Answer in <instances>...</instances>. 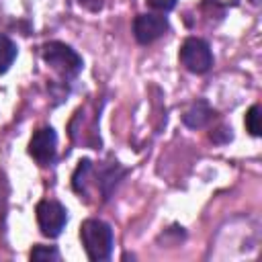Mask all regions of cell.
Wrapping results in <instances>:
<instances>
[{
	"instance_id": "cell-4",
	"label": "cell",
	"mask_w": 262,
	"mask_h": 262,
	"mask_svg": "<svg viewBox=\"0 0 262 262\" xmlns=\"http://www.w3.org/2000/svg\"><path fill=\"white\" fill-rule=\"evenodd\" d=\"M178 59L192 74H205L213 66L211 47L207 41H203L199 37L184 39V43L180 45V51H178Z\"/></svg>"
},
{
	"instance_id": "cell-13",
	"label": "cell",
	"mask_w": 262,
	"mask_h": 262,
	"mask_svg": "<svg viewBox=\"0 0 262 262\" xmlns=\"http://www.w3.org/2000/svg\"><path fill=\"white\" fill-rule=\"evenodd\" d=\"M86 10H90V12H98L100 8H102V2L104 0H78Z\"/></svg>"
},
{
	"instance_id": "cell-6",
	"label": "cell",
	"mask_w": 262,
	"mask_h": 262,
	"mask_svg": "<svg viewBox=\"0 0 262 262\" xmlns=\"http://www.w3.org/2000/svg\"><path fill=\"white\" fill-rule=\"evenodd\" d=\"M55 151H57V135L51 127H41L33 133L31 141H29V154L31 158L41 164V166H49L55 160Z\"/></svg>"
},
{
	"instance_id": "cell-11",
	"label": "cell",
	"mask_w": 262,
	"mask_h": 262,
	"mask_svg": "<svg viewBox=\"0 0 262 262\" xmlns=\"http://www.w3.org/2000/svg\"><path fill=\"white\" fill-rule=\"evenodd\" d=\"M31 260H59V252L53 246H35L31 250Z\"/></svg>"
},
{
	"instance_id": "cell-3",
	"label": "cell",
	"mask_w": 262,
	"mask_h": 262,
	"mask_svg": "<svg viewBox=\"0 0 262 262\" xmlns=\"http://www.w3.org/2000/svg\"><path fill=\"white\" fill-rule=\"evenodd\" d=\"M41 55H43V61L47 66H51V70H55L61 78H76L84 66L78 51L72 49L70 45L61 43V41L45 43L41 47Z\"/></svg>"
},
{
	"instance_id": "cell-1",
	"label": "cell",
	"mask_w": 262,
	"mask_h": 262,
	"mask_svg": "<svg viewBox=\"0 0 262 262\" xmlns=\"http://www.w3.org/2000/svg\"><path fill=\"white\" fill-rule=\"evenodd\" d=\"M123 174H125V170L117 162L96 170L90 160H80L78 168L74 170V176H72V186L84 199L92 196L94 192H98L102 199H108L111 190L117 186V182Z\"/></svg>"
},
{
	"instance_id": "cell-10",
	"label": "cell",
	"mask_w": 262,
	"mask_h": 262,
	"mask_svg": "<svg viewBox=\"0 0 262 262\" xmlns=\"http://www.w3.org/2000/svg\"><path fill=\"white\" fill-rule=\"evenodd\" d=\"M246 129L254 137L260 135V106L258 104H252L250 111L246 113Z\"/></svg>"
},
{
	"instance_id": "cell-2",
	"label": "cell",
	"mask_w": 262,
	"mask_h": 262,
	"mask_svg": "<svg viewBox=\"0 0 262 262\" xmlns=\"http://www.w3.org/2000/svg\"><path fill=\"white\" fill-rule=\"evenodd\" d=\"M80 239L92 262L108 260L113 254V229L102 219H86L80 225Z\"/></svg>"
},
{
	"instance_id": "cell-5",
	"label": "cell",
	"mask_w": 262,
	"mask_h": 262,
	"mask_svg": "<svg viewBox=\"0 0 262 262\" xmlns=\"http://www.w3.org/2000/svg\"><path fill=\"white\" fill-rule=\"evenodd\" d=\"M35 215H37V223H39V229L43 235L47 237H57L66 223H68V211L61 203L53 201V199H45L37 205L35 209Z\"/></svg>"
},
{
	"instance_id": "cell-8",
	"label": "cell",
	"mask_w": 262,
	"mask_h": 262,
	"mask_svg": "<svg viewBox=\"0 0 262 262\" xmlns=\"http://www.w3.org/2000/svg\"><path fill=\"white\" fill-rule=\"evenodd\" d=\"M211 117H213L211 106H209L205 100H199V102H194V104L182 115V121H184L186 127L199 129V127H205V125L211 121Z\"/></svg>"
},
{
	"instance_id": "cell-7",
	"label": "cell",
	"mask_w": 262,
	"mask_h": 262,
	"mask_svg": "<svg viewBox=\"0 0 262 262\" xmlns=\"http://www.w3.org/2000/svg\"><path fill=\"white\" fill-rule=\"evenodd\" d=\"M168 31V20L162 14H137L133 20V35L137 43L147 45Z\"/></svg>"
},
{
	"instance_id": "cell-12",
	"label": "cell",
	"mask_w": 262,
	"mask_h": 262,
	"mask_svg": "<svg viewBox=\"0 0 262 262\" xmlns=\"http://www.w3.org/2000/svg\"><path fill=\"white\" fill-rule=\"evenodd\" d=\"M145 2H147L149 8H154L158 12H168V10H172L176 6L178 0H145Z\"/></svg>"
},
{
	"instance_id": "cell-9",
	"label": "cell",
	"mask_w": 262,
	"mask_h": 262,
	"mask_svg": "<svg viewBox=\"0 0 262 262\" xmlns=\"http://www.w3.org/2000/svg\"><path fill=\"white\" fill-rule=\"evenodd\" d=\"M16 59V43L6 35H0V74H6Z\"/></svg>"
}]
</instances>
